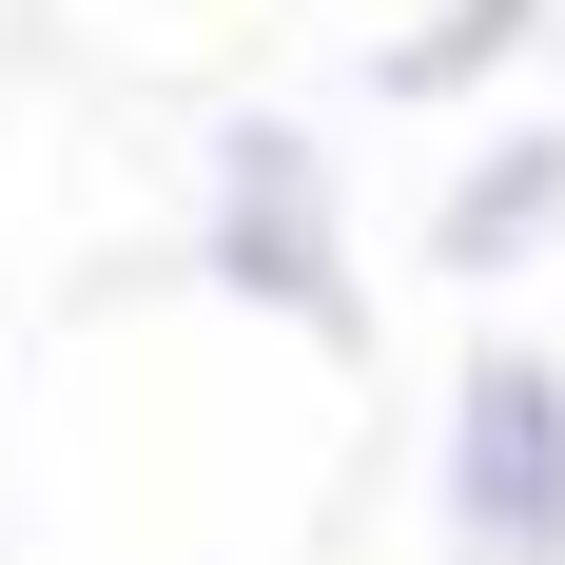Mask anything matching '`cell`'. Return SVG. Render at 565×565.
I'll list each match as a JSON object with an SVG mask.
<instances>
[{
	"instance_id": "1",
	"label": "cell",
	"mask_w": 565,
	"mask_h": 565,
	"mask_svg": "<svg viewBox=\"0 0 565 565\" xmlns=\"http://www.w3.org/2000/svg\"><path fill=\"white\" fill-rule=\"evenodd\" d=\"M175 274L254 312L292 351H371V234H351V157L332 117L292 98H215L195 117V157H175Z\"/></svg>"
},
{
	"instance_id": "2",
	"label": "cell",
	"mask_w": 565,
	"mask_h": 565,
	"mask_svg": "<svg viewBox=\"0 0 565 565\" xmlns=\"http://www.w3.org/2000/svg\"><path fill=\"white\" fill-rule=\"evenodd\" d=\"M429 526L468 565H565V351L468 332L429 391Z\"/></svg>"
},
{
	"instance_id": "3",
	"label": "cell",
	"mask_w": 565,
	"mask_h": 565,
	"mask_svg": "<svg viewBox=\"0 0 565 565\" xmlns=\"http://www.w3.org/2000/svg\"><path fill=\"white\" fill-rule=\"evenodd\" d=\"M449 292H526V274H565V117L546 98H508L488 137L449 157V195H429V234H409Z\"/></svg>"
},
{
	"instance_id": "4",
	"label": "cell",
	"mask_w": 565,
	"mask_h": 565,
	"mask_svg": "<svg viewBox=\"0 0 565 565\" xmlns=\"http://www.w3.org/2000/svg\"><path fill=\"white\" fill-rule=\"evenodd\" d=\"M546 40H565V0H429V20L371 40V98H391V117H488Z\"/></svg>"
},
{
	"instance_id": "5",
	"label": "cell",
	"mask_w": 565,
	"mask_h": 565,
	"mask_svg": "<svg viewBox=\"0 0 565 565\" xmlns=\"http://www.w3.org/2000/svg\"><path fill=\"white\" fill-rule=\"evenodd\" d=\"M0 546H20V391H0Z\"/></svg>"
}]
</instances>
